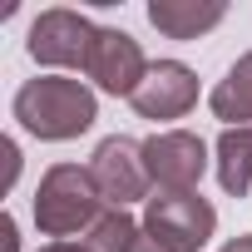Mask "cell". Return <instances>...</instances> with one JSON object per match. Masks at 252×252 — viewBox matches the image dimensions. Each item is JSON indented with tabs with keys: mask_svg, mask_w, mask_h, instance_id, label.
<instances>
[{
	"mask_svg": "<svg viewBox=\"0 0 252 252\" xmlns=\"http://www.w3.org/2000/svg\"><path fill=\"white\" fill-rule=\"evenodd\" d=\"M227 5L222 0H154L149 5V25L168 40H198L213 25H222Z\"/></svg>",
	"mask_w": 252,
	"mask_h": 252,
	"instance_id": "obj_9",
	"label": "cell"
},
{
	"mask_svg": "<svg viewBox=\"0 0 252 252\" xmlns=\"http://www.w3.org/2000/svg\"><path fill=\"white\" fill-rule=\"evenodd\" d=\"M0 158H5V188H10L15 173H20V149H15V139H0Z\"/></svg>",
	"mask_w": 252,
	"mask_h": 252,
	"instance_id": "obj_13",
	"label": "cell"
},
{
	"mask_svg": "<svg viewBox=\"0 0 252 252\" xmlns=\"http://www.w3.org/2000/svg\"><path fill=\"white\" fill-rule=\"evenodd\" d=\"M94 30H99V25H89L79 10L55 5V10H40V20L30 25L25 50H30V60H40V64L84 69V64H89V45H94Z\"/></svg>",
	"mask_w": 252,
	"mask_h": 252,
	"instance_id": "obj_6",
	"label": "cell"
},
{
	"mask_svg": "<svg viewBox=\"0 0 252 252\" xmlns=\"http://www.w3.org/2000/svg\"><path fill=\"white\" fill-rule=\"evenodd\" d=\"M139 227H144V222H134L124 208H109V213L84 232V247H89V252H134Z\"/></svg>",
	"mask_w": 252,
	"mask_h": 252,
	"instance_id": "obj_12",
	"label": "cell"
},
{
	"mask_svg": "<svg viewBox=\"0 0 252 252\" xmlns=\"http://www.w3.org/2000/svg\"><path fill=\"white\" fill-rule=\"evenodd\" d=\"M129 104L144 119H183L198 104V74L183 60H158V64H149V74H144V84L134 89Z\"/></svg>",
	"mask_w": 252,
	"mask_h": 252,
	"instance_id": "obj_8",
	"label": "cell"
},
{
	"mask_svg": "<svg viewBox=\"0 0 252 252\" xmlns=\"http://www.w3.org/2000/svg\"><path fill=\"white\" fill-rule=\"evenodd\" d=\"M144 168L158 193H198V178L208 168V144L188 129H163L144 139Z\"/></svg>",
	"mask_w": 252,
	"mask_h": 252,
	"instance_id": "obj_4",
	"label": "cell"
},
{
	"mask_svg": "<svg viewBox=\"0 0 252 252\" xmlns=\"http://www.w3.org/2000/svg\"><path fill=\"white\" fill-rule=\"evenodd\" d=\"M0 252H20V237H15V218L10 213L0 218Z\"/></svg>",
	"mask_w": 252,
	"mask_h": 252,
	"instance_id": "obj_14",
	"label": "cell"
},
{
	"mask_svg": "<svg viewBox=\"0 0 252 252\" xmlns=\"http://www.w3.org/2000/svg\"><path fill=\"white\" fill-rule=\"evenodd\" d=\"M218 183L232 198H247L252 188V129H222L218 139Z\"/></svg>",
	"mask_w": 252,
	"mask_h": 252,
	"instance_id": "obj_11",
	"label": "cell"
},
{
	"mask_svg": "<svg viewBox=\"0 0 252 252\" xmlns=\"http://www.w3.org/2000/svg\"><path fill=\"white\" fill-rule=\"evenodd\" d=\"M89 173L99 183V198L104 208H124L129 213V203H139L149 193V168H144V144L129 139V134H114L94 149L89 158Z\"/></svg>",
	"mask_w": 252,
	"mask_h": 252,
	"instance_id": "obj_5",
	"label": "cell"
},
{
	"mask_svg": "<svg viewBox=\"0 0 252 252\" xmlns=\"http://www.w3.org/2000/svg\"><path fill=\"white\" fill-rule=\"evenodd\" d=\"M15 119H20L25 134L50 139V144H64V139H79L89 124L99 119V104H94V89L89 84L64 79V74H40V79H25L20 84Z\"/></svg>",
	"mask_w": 252,
	"mask_h": 252,
	"instance_id": "obj_1",
	"label": "cell"
},
{
	"mask_svg": "<svg viewBox=\"0 0 252 252\" xmlns=\"http://www.w3.org/2000/svg\"><path fill=\"white\" fill-rule=\"evenodd\" d=\"M104 198H99V183L89 168L79 163H55L40 188H35V227L45 237H74V232H89L99 218H104Z\"/></svg>",
	"mask_w": 252,
	"mask_h": 252,
	"instance_id": "obj_2",
	"label": "cell"
},
{
	"mask_svg": "<svg viewBox=\"0 0 252 252\" xmlns=\"http://www.w3.org/2000/svg\"><path fill=\"white\" fill-rule=\"evenodd\" d=\"M40 252H89L84 242H50V247H40Z\"/></svg>",
	"mask_w": 252,
	"mask_h": 252,
	"instance_id": "obj_15",
	"label": "cell"
},
{
	"mask_svg": "<svg viewBox=\"0 0 252 252\" xmlns=\"http://www.w3.org/2000/svg\"><path fill=\"white\" fill-rule=\"evenodd\" d=\"M208 104L218 119H227V129H252V50L218 79Z\"/></svg>",
	"mask_w": 252,
	"mask_h": 252,
	"instance_id": "obj_10",
	"label": "cell"
},
{
	"mask_svg": "<svg viewBox=\"0 0 252 252\" xmlns=\"http://www.w3.org/2000/svg\"><path fill=\"white\" fill-rule=\"evenodd\" d=\"M218 227V213L203 193H158L144 208V237L163 252H198Z\"/></svg>",
	"mask_w": 252,
	"mask_h": 252,
	"instance_id": "obj_3",
	"label": "cell"
},
{
	"mask_svg": "<svg viewBox=\"0 0 252 252\" xmlns=\"http://www.w3.org/2000/svg\"><path fill=\"white\" fill-rule=\"evenodd\" d=\"M84 74H89L104 94L134 99V89H139L144 74H149V60H144V50H139V40H134L129 30H94Z\"/></svg>",
	"mask_w": 252,
	"mask_h": 252,
	"instance_id": "obj_7",
	"label": "cell"
},
{
	"mask_svg": "<svg viewBox=\"0 0 252 252\" xmlns=\"http://www.w3.org/2000/svg\"><path fill=\"white\" fill-rule=\"evenodd\" d=\"M222 252H252V232H247V237H232Z\"/></svg>",
	"mask_w": 252,
	"mask_h": 252,
	"instance_id": "obj_16",
	"label": "cell"
}]
</instances>
